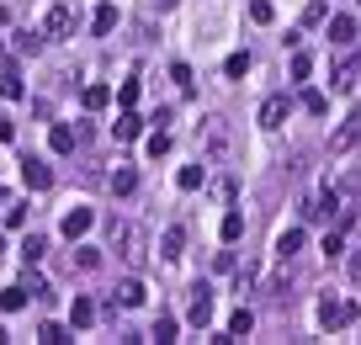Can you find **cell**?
I'll return each instance as SVG.
<instances>
[{"instance_id":"cell-1","label":"cell","mask_w":361,"mask_h":345,"mask_svg":"<svg viewBox=\"0 0 361 345\" xmlns=\"http://www.w3.org/2000/svg\"><path fill=\"white\" fill-rule=\"evenodd\" d=\"M340 207H346V191L340 186H319L303 197V218L308 223H329V218H340Z\"/></svg>"},{"instance_id":"cell-2","label":"cell","mask_w":361,"mask_h":345,"mask_svg":"<svg viewBox=\"0 0 361 345\" xmlns=\"http://www.w3.org/2000/svg\"><path fill=\"white\" fill-rule=\"evenodd\" d=\"M356 298H324L319 303V324H324V330H346V324H356Z\"/></svg>"},{"instance_id":"cell-3","label":"cell","mask_w":361,"mask_h":345,"mask_svg":"<svg viewBox=\"0 0 361 345\" xmlns=\"http://www.w3.org/2000/svg\"><path fill=\"white\" fill-rule=\"evenodd\" d=\"M197 143H202V155H229V122L223 117H202Z\"/></svg>"},{"instance_id":"cell-4","label":"cell","mask_w":361,"mask_h":345,"mask_svg":"<svg viewBox=\"0 0 361 345\" xmlns=\"http://www.w3.org/2000/svg\"><path fill=\"white\" fill-rule=\"evenodd\" d=\"M356 143H361V112H350V117L329 133V155H350Z\"/></svg>"},{"instance_id":"cell-5","label":"cell","mask_w":361,"mask_h":345,"mask_svg":"<svg viewBox=\"0 0 361 345\" xmlns=\"http://www.w3.org/2000/svg\"><path fill=\"white\" fill-rule=\"evenodd\" d=\"M74 32V6H48L43 11V37H70Z\"/></svg>"},{"instance_id":"cell-6","label":"cell","mask_w":361,"mask_h":345,"mask_svg":"<svg viewBox=\"0 0 361 345\" xmlns=\"http://www.w3.org/2000/svg\"><path fill=\"white\" fill-rule=\"evenodd\" d=\"M91 228H96V213H91V207H70V213H64V223H59V234H64V239H85Z\"/></svg>"},{"instance_id":"cell-7","label":"cell","mask_w":361,"mask_h":345,"mask_svg":"<svg viewBox=\"0 0 361 345\" xmlns=\"http://www.w3.org/2000/svg\"><path fill=\"white\" fill-rule=\"evenodd\" d=\"M22 181H27L32 191H48V186H53V170L43 165L37 155H27V160H22Z\"/></svg>"},{"instance_id":"cell-8","label":"cell","mask_w":361,"mask_h":345,"mask_svg":"<svg viewBox=\"0 0 361 345\" xmlns=\"http://www.w3.org/2000/svg\"><path fill=\"white\" fill-rule=\"evenodd\" d=\"M287 112H292L287 96H265V101H261V128H282V122H287Z\"/></svg>"},{"instance_id":"cell-9","label":"cell","mask_w":361,"mask_h":345,"mask_svg":"<svg viewBox=\"0 0 361 345\" xmlns=\"http://www.w3.org/2000/svg\"><path fill=\"white\" fill-rule=\"evenodd\" d=\"M186 319H192L197 330H207V324H213V292H207V287H197V292H192V308H186Z\"/></svg>"},{"instance_id":"cell-10","label":"cell","mask_w":361,"mask_h":345,"mask_svg":"<svg viewBox=\"0 0 361 345\" xmlns=\"http://www.w3.org/2000/svg\"><path fill=\"white\" fill-rule=\"evenodd\" d=\"M138 133H144V117H138L133 107H122V117L112 122V138H117V143H133Z\"/></svg>"},{"instance_id":"cell-11","label":"cell","mask_w":361,"mask_h":345,"mask_svg":"<svg viewBox=\"0 0 361 345\" xmlns=\"http://www.w3.org/2000/svg\"><path fill=\"white\" fill-rule=\"evenodd\" d=\"M329 43H335V48L356 43V16H329Z\"/></svg>"},{"instance_id":"cell-12","label":"cell","mask_w":361,"mask_h":345,"mask_svg":"<svg viewBox=\"0 0 361 345\" xmlns=\"http://www.w3.org/2000/svg\"><path fill=\"white\" fill-rule=\"evenodd\" d=\"M107 186L117 191V197H133V191H138V170H133V165H117V170L107 176Z\"/></svg>"},{"instance_id":"cell-13","label":"cell","mask_w":361,"mask_h":345,"mask_svg":"<svg viewBox=\"0 0 361 345\" xmlns=\"http://www.w3.org/2000/svg\"><path fill=\"white\" fill-rule=\"evenodd\" d=\"M180 250H186V228H180V223H170L165 234H159V255H165V261H176Z\"/></svg>"},{"instance_id":"cell-14","label":"cell","mask_w":361,"mask_h":345,"mask_svg":"<svg viewBox=\"0 0 361 345\" xmlns=\"http://www.w3.org/2000/svg\"><path fill=\"white\" fill-rule=\"evenodd\" d=\"M48 149H53V155H74V128H70V122H53V128H48Z\"/></svg>"},{"instance_id":"cell-15","label":"cell","mask_w":361,"mask_h":345,"mask_svg":"<svg viewBox=\"0 0 361 345\" xmlns=\"http://www.w3.org/2000/svg\"><path fill=\"white\" fill-rule=\"evenodd\" d=\"M27 292H32L27 282H16V287H0V308H6V313H22V308H27Z\"/></svg>"},{"instance_id":"cell-16","label":"cell","mask_w":361,"mask_h":345,"mask_svg":"<svg viewBox=\"0 0 361 345\" xmlns=\"http://www.w3.org/2000/svg\"><path fill=\"white\" fill-rule=\"evenodd\" d=\"M303 239H308L303 228H282V234H277V255H282V261H292V255L303 250Z\"/></svg>"},{"instance_id":"cell-17","label":"cell","mask_w":361,"mask_h":345,"mask_svg":"<svg viewBox=\"0 0 361 345\" xmlns=\"http://www.w3.org/2000/svg\"><path fill=\"white\" fill-rule=\"evenodd\" d=\"M96 313H101V308H96L91 298H74V303H70V324H74V330H85V324H96Z\"/></svg>"},{"instance_id":"cell-18","label":"cell","mask_w":361,"mask_h":345,"mask_svg":"<svg viewBox=\"0 0 361 345\" xmlns=\"http://www.w3.org/2000/svg\"><path fill=\"white\" fill-rule=\"evenodd\" d=\"M0 96H6V101H22V96H27V85H22V74H16L11 64H6V70H0Z\"/></svg>"},{"instance_id":"cell-19","label":"cell","mask_w":361,"mask_h":345,"mask_svg":"<svg viewBox=\"0 0 361 345\" xmlns=\"http://www.w3.org/2000/svg\"><path fill=\"white\" fill-rule=\"evenodd\" d=\"M112 27H117V6L107 0V6H96V16H91V32H96V37H107Z\"/></svg>"},{"instance_id":"cell-20","label":"cell","mask_w":361,"mask_h":345,"mask_svg":"<svg viewBox=\"0 0 361 345\" xmlns=\"http://www.w3.org/2000/svg\"><path fill=\"white\" fill-rule=\"evenodd\" d=\"M202 181H207V165H202V160H197V165H180L176 186H180V191H197V186H202Z\"/></svg>"},{"instance_id":"cell-21","label":"cell","mask_w":361,"mask_h":345,"mask_svg":"<svg viewBox=\"0 0 361 345\" xmlns=\"http://www.w3.org/2000/svg\"><path fill=\"white\" fill-rule=\"evenodd\" d=\"M85 112H101V107H112V85H85Z\"/></svg>"},{"instance_id":"cell-22","label":"cell","mask_w":361,"mask_h":345,"mask_svg":"<svg viewBox=\"0 0 361 345\" xmlns=\"http://www.w3.org/2000/svg\"><path fill=\"white\" fill-rule=\"evenodd\" d=\"M356 80H361V53H356V59H346V64L335 70V91H350Z\"/></svg>"},{"instance_id":"cell-23","label":"cell","mask_w":361,"mask_h":345,"mask_svg":"<svg viewBox=\"0 0 361 345\" xmlns=\"http://www.w3.org/2000/svg\"><path fill=\"white\" fill-rule=\"evenodd\" d=\"M144 298H149V292H144V282H122V287H117V303H122V308H138Z\"/></svg>"},{"instance_id":"cell-24","label":"cell","mask_w":361,"mask_h":345,"mask_svg":"<svg viewBox=\"0 0 361 345\" xmlns=\"http://www.w3.org/2000/svg\"><path fill=\"white\" fill-rule=\"evenodd\" d=\"M250 330H255V313H250V308H234V319H229V334H234V340H244Z\"/></svg>"},{"instance_id":"cell-25","label":"cell","mask_w":361,"mask_h":345,"mask_svg":"<svg viewBox=\"0 0 361 345\" xmlns=\"http://www.w3.org/2000/svg\"><path fill=\"white\" fill-rule=\"evenodd\" d=\"M303 112L324 117V112H329V96H324V91H303Z\"/></svg>"},{"instance_id":"cell-26","label":"cell","mask_w":361,"mask_h":345,"mask_svg":"<svg viewBox=\"0 0 361 345\" xmlns=\"http://www.w3.org/2000/svg\"><path fill=\"white\" fill-rule=\"evenodd\" d=\"M250 22L271 27V22H277V6H271V0H250Z\"/></svg>"},{"instance_id":"cell-27","label":"cell","mask_w":361,"mask_h":345,"mask_svg":"<svg viewBox=\"0 0 361 345\" xmlns=\"http://www.w3.org/2000/svg\"><path fill=\"white\" fill-rule=\"evenodd\" d=\"M223 74H229V80L250 74V53H229V59H223Z\"/></svg>"},{"instance_id":"cell-28","label":"cell","mask_w":361,"mask_h":345,"mask_svg":"<svg viewBox=\"0 0 361 345\" xmlns=\"http://www.w3.org/2000/svg\"><path fill=\"white\" fill-rule=\"evenodd\" d=\"M218 234H223V245H234V239L244 234V213H229V218H223V228H218Z\"/></svg>"},{"instance_id":"cell-29","label":"cell","mask_w":361,"mask_h":345,"mask_svg":"<svg viewBox=\"0 0 361 345\" xmlns=\"http://www.w3.org/2000/svg\"><path fill=\"white\" fill-rule=\"evenodd\" d=\"M37 340H43V345H64V340H70V330H64V324H43Z\"/></svg>"},{"instance_id":"cell-30","label":"cell","mask_w":361,"mask_h":345,"mask_svg":"<svg viewBox=\"0 0 361 345\" xmlns=\"http://www.w3.org/2000/svg\"><path fill=\"white\" fill-rule=\"evenodd\" d=\"M324 0H308V6H303V27H319V22H324Z\"/></svg>"},{"instance_id":"cell-31","label":"cell","mask_w":361,"mask_h":345,"mask_svg":"<svg viewBox=\"0 0 361 345\" xmlns=\"http://www.w3.org/2000/svg\"><path fill=\"white\" fill-rule=\"evenodd\" d=\"M43 250H48V245H43L37 234H27V245H22V261H27V266H32V261H43Z\"/></svg>"},{"instance_id":"cell-32","label":"cell","mask_w":361,"mask_h":345,"mask_svg":"<svg viewBox=\"0 0 361 345\" xmlns=\"http://www.w3.org/2000/svg\"><path fill=\"white\" fill-rule=\"evenodd\" d=\"M144 149H149L155 160H159V155H170V133H165V128H159V133H149V143H144Z\"/></svg>"},{"instance_id":"cell-33","label":"cell","mask_w":361,"mask_h":345,"mask_svg":"<svg viewBox=\"0 0 361 345\" xmlns=\"http://www.w3.org/2000/svg\"><path fill=\"white\" fill-rule=\"evenodd\" d=\"M149 340H159V345H170V340H176V319H159L155 330H149Z\"/></svg>"},{"instance_id":"cell-34","label":"cell","mask_w":361,"mask_h":345,"mask_svg":"<svg viewBox=\"0 0 361 345\" xmlns=\"http://www.w3.org/2000/svg\"><path fill=\"white\" fill-rule=\"evenodd\" d=\"M6 228H27V207L22 202H6Z\"/></svg>"},{"instance_id":"cell-35","label":"cell","mask_w":361,"mask_h":345,"mask_svg":"<svg viewBox=\"0 0 361 345\" xmlns=\"http://www.w3.org/2000/svg\"><path fill=\"white\" fill-rule=\"evenodd\" d=\"M308 74H313V59L308 53H292V80H308Z\"/></svg>"},{"instance_id":"cell-36","label":"cell","mask_w":361,"mask_h":345,"mask_svg":"<svg viewBox=\"0 0 361 345\" xmlns=\"http://www.w3.org/2000/svg\"><path fill=\"white\" fill-rule=\"evenodd\" d=\"M74 266H85V271H96V266H101V250H91V245H80V255H74Z\"/></svg>"},{"instance_id":"cell-37","label":"cell","mask_w":361,"mask_h":345,"mask_svg":"<svg viewBox=\"0 0 361 345\" xmlns=\"http://www.w3.org/2000/svg\"><path fill=\"white\" fill-rule=\"evenodd\" d=\"M319 250H324V261H340V250H346V245H340V234H324V245H319Z\"/></svg>"},{"instance_id":"cell-38","label":"cell","mask_w":361,"mask_h":345,"mask_svg":"<svg viewBox=\"0 0 361 345\" xmlns=\"http://www.w3.org/2000/svg\"><path fill=\"white\" fill-rule=\"evenodd\" d=\"M170 80H176L180 91H192V70H186V64H170Z\"/></svg>"},{"instance_id":"cell-39","label":"cell","mask_w":361,"mask_h":345,"mask_svg":"<svg viewBox=\"0 0 361 345\" xmlns=\"http://www.w3.org/2000/svg\"><path fill=\"white\" fill-rule=\"evenodd\" d=\"M117 101H122V107H133V101H138V80H122V91H117Z\"/></svg>"},{"instance_id":"cell-40","label":"cell","mask_w":361,"mask_h":345,"mask_svg":"<svg viewBox=\"0 0 361 345\" xmlns=\"http://www.w3.org/2000/svg\"><path fill=\"white\" fill-rule=\"evenodd\" d=\"M11 138H16V122L6 117V112H0V143H11Z\"/></svg>"},{"instance_id":"cell-41","label":"cell","mask_w":361,"mask_h":345,"mask_svg":"<svg viewBox=\"0 0 361 345\" xmlns=\"http://www.w3.org/2000/svg\"><path fill=\"white\" fill-rule=\"evenodd\" d=\"M350 276H356V282H361V255H350Z\"/></svg>"},{"instance_id":"cell-42","label":"cell","mask_w":361,"mask_h":345,"mask_svg":"<svg viewBox=\"0 0 361 345\" xmlns=\"http://www.w3.org/2000/svg\"><path fill=\"white\" fill-rule=\"evenodd\" d=\"M6 340H11V334H6V324H0V345H6Z\"/></svg>"},{"instance_id":"cell-43","label":"cell","mask_w":361,"mask_h":345,"mask_svg":"<svg viewBox=\"0 0 361 345\" xmlns=\"http://www.w3.org/2000/svg\"><path fill=\"white\" fill-rule=\"evenodd\" d=\"M6 202H11V197H6V186H0V207H6Z\"/></svg>"},{"instance_id":"cell-44","label":"cell","mask_w":361,"mask_h":345,"mask_svg":"<svg viewBox=\"0 0 361 345\" xmlns=\"http://www.w3.org/2000/svg\"><path fill=\"white\" fill-rule=\"evenodd\" d=\"M0 64H6V43H0Z\"/></svg>"},{"instance_id":"cell-45","label":"cell","mask_w":361,"mask_h":345,"mask_svg":"<svg viewBox=\"0 0 361 345\" xmlns=\"http://www.w3.org/2000/svg\"><path fill=\"white\" fill-rule=\"evenodd\" d=\"M0 250H6V234H0Z\"/></svg>"}]
</instances>
